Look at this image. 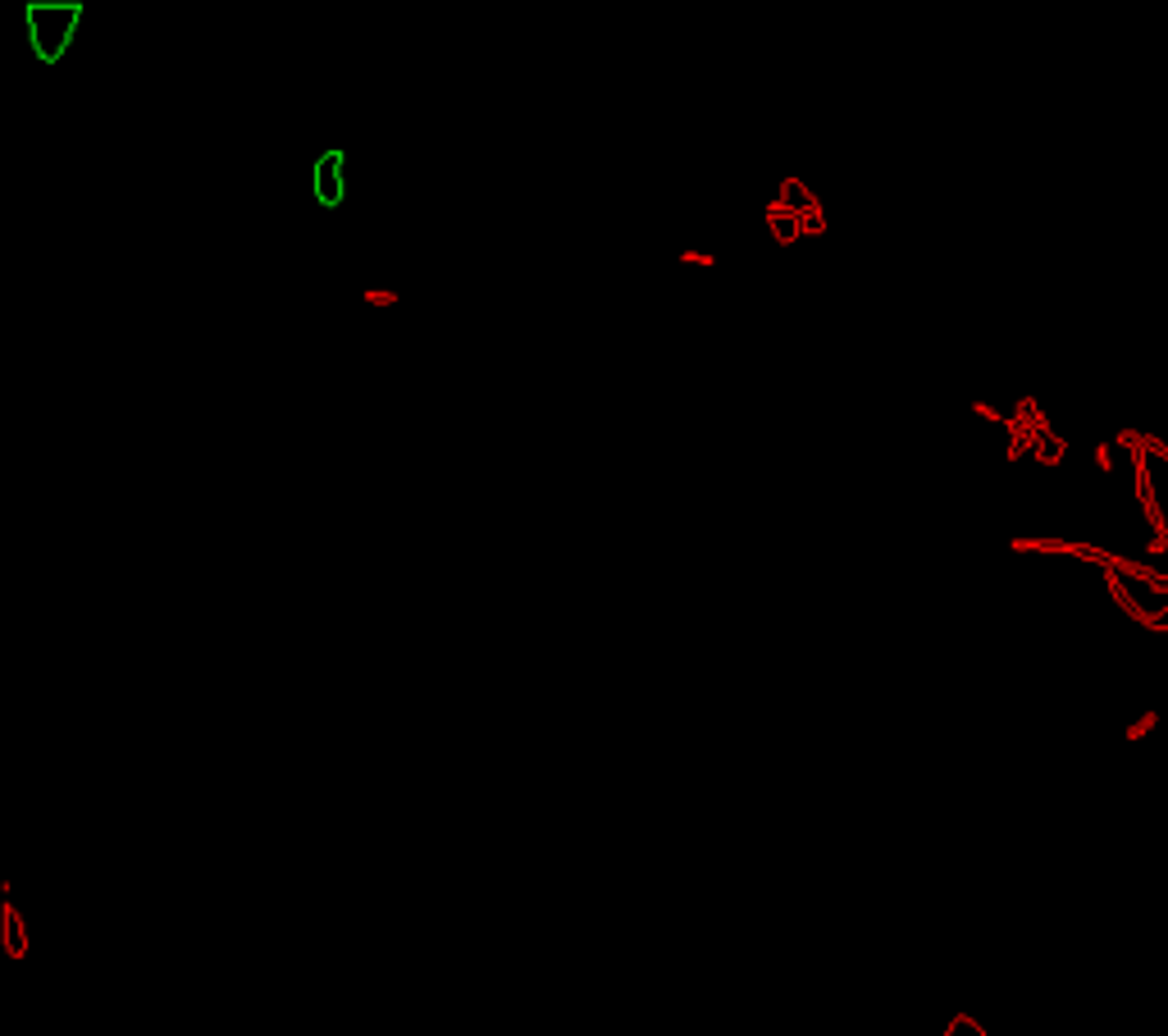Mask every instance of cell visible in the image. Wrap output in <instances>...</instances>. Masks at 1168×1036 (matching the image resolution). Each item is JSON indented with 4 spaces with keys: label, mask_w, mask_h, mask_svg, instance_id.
<instances>
[{
    "label": "cell",
    "mask_w": 1168,
    "mask_h": 1036,
    "mask_svg": "<svg viewBox=\"0 0 1168 1036\" xmlns=\"http://www.w3.org/2000/svg\"><path fill=\"white\" fill-rule=\"evenodd\" d=\"M83 0H28L23 5V32H28L32 55L46 69H55L69 55V46L78 42L83 28Z\"/></svg>",
    "instance_id": "cell-1"
},
{
    "label": "cell",
    "mask_w": 1168,
    "mask_h": 1036,
    "mask_svg": "<svg viewBox=\"0 0 1168 1036\" xmlns=\"http://www.w3.org/2000/svg\"><path fill=\"white\" fill-rule=\"evenodd\" d=\"M311 197L324 210H338L347 202V152L343 146H329V152L316 156V165H311Z\"/></svg>",
    "instance_id": "cell-2"
},
{
    "label": "cell",
    "mask_w": 1168,
    "mask_h": 1036,
    "mask_svg": "<svg viewBox=\"0 0 1168 1036\" xmlns=\"http://www.w3.org/2000/svg\"><path fill=\"white\" fill-rule=\"evenodd\" d=\"M776 206H785V210H795L799 220H812V215H822V202H818V192H812L808 183L799 179V174H785L781 179V192H776Z\"/></svg>",
    "instance_id": "cell-3"
},
{
    "label": "cell",
    "mask_w": 1168,
    "mask_h": 1036,
    "mask_svg": "<svg viewBox=\"0 0 1168 1036\" xmlns=\"http://www.w3.org/2000/svg\"><path fill=\"white\" fill-rule=\"evenodd\" d=\"M768 233H772V243L776 247H795V243H803V224H799V215L795 210H785V206H768Z\"/></svg>",
    "instance_id": "cell-4"
},
{
    "label": "cell",
    "mask_w": 1168,
    "mask_h": 1036,
    "mask_svg": "<svg viewBox=\"0 0 1168 1036\" xmlns=\"http://www.w3.org/2000/svg\"><path fill=\"white\" fill-rule=\"evenodd\" d=\"M0 931H5V954L9 959H23L28 954V927H23V918H19V908L15 904H0Z\"/></svg>",
    "instance_id": "cell-5"
},
{
    "label": "cell",
    "mask_w": 1168,
    "mask_h": 1036,
    "mask_svg": "<svg viewBox=\"0 0 1168 1036\" xmlns=\"http://www.w3.org/2000/svg\"><path fill=\"white\" fill-rule=\"evenodd\" d=\"M1009 548H1013V553H1069V557L1082 553V544H1077V539H1036V534H1018Z\"/></svg>",
    "instance_id": "cell-6"
},
{
    "label": "cell",
    "mask_w": 1168,
    "mask_h": 1036,
    "mask_svg": "<svg viewBox=\"0 0 1168 1036\" xmlns=\"http://www.w3.org/2000/svg\"><path fill=\"white\" fill-rule=\"evenodd\" d=\"M1104 584H1109L1114 603H1119V607H1123V612H1127V617H1132V621H1141V626H1146V621H1150V612L1141 607L1132 594H1127V584H1123V576H1119V571H1104Z\"/></svg>",
    "instance_id": "cell-7"
},
{
    "label": "cell",
    "mask_w": 1168,
    "mask_h": 1036,
    "mask_svg": "<svg viewBox=\"0 0 1168 1036\" xmlns=\"http://www.w3.org/2000/svg\"><path fill=\"white\" fill-rule=\"evenodd\" d=\"M1063 453H1069V443H1063L1059 434H1046V439H1036V453H1032V457L1040 461V466H1059Z\"/></svg>",
    "instance_id": "cell-8"
},
{
    "label": "cell",
    "mask_w": 1168,
    "mask_h": 1036,
    "mask_svg": "<svg viewBox=\"0 0 1168 1036\" xmlns=\"http://www.w3.org/2000/svg\"><path fill=\"white\" fill-rule=\"evenodd\" d=\"M366 306L370 310H393V306H402V293H393V289H366Z\"/></svg>",
    "instance_id": "cell-9"
},
{
    "label": "cell",
    "mask_w": 1168,
    "mask_h": 1036,
    "mask_svg": "<svg viewBox=\"0 0 1168 1036\" xmlns=\"http://www.w3.org/2000/svg\"><path fill=\"white\" fill-rule=\"evenodd\" d=\"M945 1036H986V1032H982V1022H977V1018H968V1014H959V1018H949V1028H945Z\"/></svg>",
    "instance_id": "cell-10"
},
{
    "label": "cell",
    "mask_w": 1168,
    "mask_h": 1036,
    "mask_svg": "<svg viewBox=\"0 0 1168 1036\" xmlns=\"http://www.w3.org/2000/svg\"><path fill=\"white\" fill-rule=\"evenodd\" d=\"M681 266H694V270H712V266H717V256H712V252H694V247H685V252H681Z\"/></svg>",
    "instance_id": "cell-11"
},
{
    "label": "cell",
    "mask_w": 1168,
    "mask_h": 1036,
    "mask_svg": "<svg viewBox=\"0 0 1168 1036\" xmlns=\"http://www.w3.org/2000/svg\"><path fill=\"white\" fill-rule=\"evenodd\" d=\"M972 411H977V416H986V420H995V425H1009V416H1000V411L986 407V402H972Z\"/></svg>",
    "instance_id": "cell-12"
},
{
    "label": "cell",
    "mask_w": 1168,
    "mask_h": 1036,
    "mask_svg": "<svg viewBox=\"0 0 1168 1036\" xmlns=\"http://www.w3.org/2000/svg\"><path fill=\"white\" fill-rule=\"evenodd\" d=\"M1096 466H1100V470H1114V453H1109V443H1100V447H1096Z\"/></svg>",
    "instance_id": "cell-13"
},
{
    "label": "cell",
    "mask_w": 1168,
    "mask_h": 1036,
    "mask_svg": "<svg viewBox=\"0 0 1168 1036\" xmlns=\"http://www.w3.org/2000/svg\"><path fill=\"white\" fill-rule=\"evenodd\" d=\"M1119 443L1132 447V453H1141V434H1137V430H1119Z\"/></svg>",
    "instance_id": "cell-14"
},
{
    "label": "cell",
    "mask_w": 1168,
    "mask_h": 1036,
    "mask_svg": "<svg viewBox=\"0 0 1168 1036\" xmlns=\"http://www.w3.org/2000/svg\"><path fill=\"white\" fill-rule=\"evenodd\" d=\"M1150 727H1154V713H1150V717H1141V721H1137V727H1132V740H1141V735H1146Z\"/></svg>",
    "instance_id": "cell-15"
}]
</instances>
